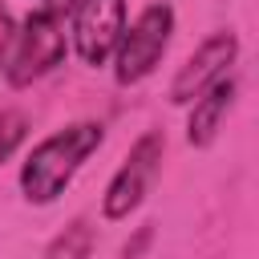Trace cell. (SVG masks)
Returning <instances> with one entry per match:
<instances>
[{
  "label": "cell",
  "mask_w": 259,
  "mask_h": 259,
  "mask_svg": "<svg viewBox=\"0 0 259 259\" xmlns=\"http://www.w3.org/2000/svg\"><path fill=\"white\" fill-rule=\"evenodd\" d=\"M93 251V227L85 219H73L49 247H45V259H89Z\"/></svg>",
  "instance_id": "ba28073f"
},
{
  "label": "cell",
  "mask_w": 259,
  "mask_h": 259,
  "mask_svg": "<svg viewBox=\"0 0 259 259\" xmlns=\"http://www.w3.org/2000/svg\"><path fill=\"white\" fill-rule=\"evenodd\" d=\"M73 4H77V0H45V8H49V12H57V16H69V12H73Z\"/></svg>",
  "instance_id": "8fae6325"
},
{
  "label": "cell",
  "mask_w": 259,
  "mask_h": 259,
  "mask_svg": "<svg viewBox=\"0 0 259 259\" xmlns=\"http://www.w3.org/2000/svg\"><path fill=\"white\" fill-rule=\"evenodd\" d=\"M125 28V0H77L73 4V49L85 65H105Z\"/></svg>",
  "instance_id": "8992f818"
},
{
  "label": "cell",
  "mask_w": 259,
  "mask_h": 259,
  "mask_svg": "<svg viewBox=\"0 0 259 259\" xmlns=\"http://www.w3.org/2000/svg\"><path fill=\"white\" fill-rule=\"evenodd\" d=\"M12 32H16V20L12 12L0 4V69H4V57H8V45H12Z\"/></svg>",
  "instance_id": "30bf717a"
},
{
  "label": "cell",
  "mask_w": 259,
  "mask_h": 259,
  "mask_svg": "<svg viewBox=\"0 0 259 259\" xmlns=\"http://www.w3.org/2000/svg\"><path fill=\"white\" fill-rule=\"evenodd\" d=\"M170 36H174V8L166 0L142 8L138 20L130 28H121V40L113 49V77H117V85L146 81L158 69L162 53L170 49Z\"/></svg>",
  "instance_id": "3957f363"
},
{
  "label": "cell",
  "mask_w": 259,
  "mask_h": 259,
  "mask_svg": "<svg viewBox=\"0 0 259 259\" xmlns=\"http://www.w3.org/2000/svg\"><path fill=\"white\" fill-rule=\"evenodd\" d=\"M65 53H69L65 16H57L49 8H36L12 32V45H8V57H4V77H8V85L24 89V85L40 81L45 73H53L65 61Z\"/></svg>",
  "instance_id": "7a4b0ae2"
},
{
  "label": "cell",
  "mask_w": 259,
  "mask_h": 259,
  "mask_svg": "<svg viewBox=\"0 0 259 259\" xmlns=\"http://www.w3.org/2000/svg\"><path fill=\"white\" fill-rule=\"evenodd\" d=\"M105 125L101 121H73L32 146V154L20 162V194L32 206H49L65 194V186L77 178L85 158L101 146Z\"/></svg>",
  "instance_id": "6da1fadb"
},
{
  "label": "cell",
  "mask_w": 259,
  "mask_h": 259,
  "mask_svg": "<svg viewBox=\"0 0 259 259\" xmlns=\"http://www.w3.org/2000/svg\"><path fill=\"white\" fill-rule=\"evenodd\" d=\"M20 138H24V113L4 109V113H0V162L12 158V150L20 146Z\"/></svg>",
  "instance_id": "9c48e42d"
},
{
  "label": "cell",
  "mask_w": 259,
  "mask_h": 259,
  "mask_svg": "<svg viewBox=\"0 0 259 259\" xmlns=\"http://www.w3.org/2000/svg\"><path fill=\"white\" fill-rule=\"evenodd\" d=\"M235 57H239V36H235L231 28L210 32V36L182 61V69L174 73V81H170V101H174V105H190V101H194L198 93H206L219 77L231 73Z\"/></svg>",
  "instance_id": "5b68a950"
},
{
  "label": "cell",
  "mask_w": 259,
  "mask_h": 259,
  "mask_svg": "<svg viewBox=\"0 0 259 259\" xmlns=\"http://www.w3.org/2000/svg\"><path fill=\"white\" fill-rule=\"evenodd\" d=\"M235 77L227 73V77H219L206 93H198L194 97V109H190V121H186V142L194 146V150H206L210 142H214V134L223 130V117H227V109L235 105Z\"/></svg>",
  "instance_id": "52a82bcc"
},
{
  "label": "cell",
  "mask_w": 259,
  "mask_h": 259,
  "mask_svg": "<svg viewBox=\"0 0 259 259\" xmlns=\"http://www.w3.org/2000/svg\"><path fill=\"white\" fill-rule=\"evenodd\" d=\"M162 150H166V138H162L158 130H146V134L130 146V154H125L121 166L113 170V178H109V186H105V198H101V214H105L109 223L130 219V214L142 206L150 182L158 178Z\"/></svg>",
  "instance_id": "277c9868"
}]
</instances>
